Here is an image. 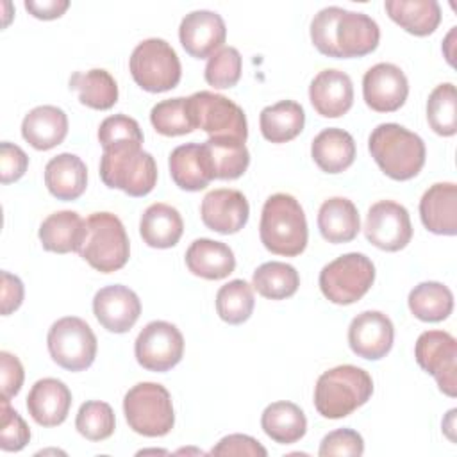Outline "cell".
Listing matches in <instances>:
<instances>
[{
  "label": "cell",
  "instance_id": "obj_1",
  "mask_svg": "<svg viewBox=\"0 0 457 457\" xmlns=\"http://www.w3.org/2000/svg\"><path fill=\"white\" fill-rule=\"evenodd\" d=\"M311 39L323 55L336 59L362 57L378 46L380 29L364 12L330 5L314 14Z\"/></svg>",
  "mask_w": 457,
  "mask_h": 457
},
{
  "label": "cell",
  "instance_id": "obj_2",
  "mask_svg": "<svg viewBox=\"0 0 457 457\" xmlns=\"http://www.w3.org/2000/svg\"><path fill=\"white\" fill-rule=\"evenodd\" d=\"M261 243L275 255L295 257L307 246V220L298 200L287 193L266 198L259 223Z\"/></svg>",
  "mask_w": 457,
  "mask_h": 457
},
{
  "label": "cell",
  "instance_id": "obj_3",
  "mask_svg": "<svg viewBox=\"0 0 457 457\" xmlns=\"http://www.w3.org/2000/svg\"><path fill=\"white\" fill-rule=\"evenodd\" d=\"M368 148L377 166L393 180H409L425 164L423 139L398 123L377 125L370 134Z\"/></svg>",
  "mask_w": 457,
  "mask_h": 457
},
{
  "label": "cell",
  "instance_id": "obj_4",
  "mask_svg": "<svg viewBox=\"0 0 457 457\" xmlns=\"http://www.w3.org/2000/svg\"><path fill=\"white\" fill-rule=\"evenodd\" d=\"M373 393L370 373L353 364H341L320 375L314 387V407L328 420H339L364 405Z\"/></svg>",
  "mask_w": 457,
  "mask_h": 457
},
{
  "label": "cell",
  "instance_id": "obj_5",
  "mask_svg": "<svg viewBox=\"0 0 457 457\" xmlns=\"http://www.w3.org/2000/svg\"><path fill=\"white\" fill-rule=\"evenodd\" d=\"M79 255L100 273L123 268L130 255V245L121 220L112 212H93L86 220Z\"/></svg>",
  "mask_w": 457,
  "mask_h": 457
},
{
  "label": "cell",
  "instance_id": "obj_6",
  "mask_svg": "<svg viewBox=\"0 0 457 457\" xmlns=\"http://www.w3.org/2000/svg\"><path fill=\"white\" fill-rule=\"evenodd\" d=\"M100 179L107 187L129 196H145L157 184V164L141 146L105 150L100 159Z\"/></svg>",
  "mask_w": 457,
  "mask_h": 457
},
{
  "label": "cell",
  "instance_id": "obj_7",
  "mask_svg": "<svg viewBox=\"0 0 457 457\" xmlns=\"http://www.w3.org/2000/svg\"><path fill=\"white\" fill-rule=\"evenodd\" d=\"M129 427L146 437L166 436L175 425L173 403L168 389L157 382H139L123 398Z\"/></svg>",
  "mask_w": 457,
  "mask_h": 457
},
{
  "label": "cell",
  "instance_id": "obj_8",
  "mask_svg": "<svg viewBox=\"0 0 457 457\" xmlns=\"http://www.w3.org/2000/svg\"><path fill=\"white\" fill-rule=\"evenodd\" d=\"M375 280L371 259L359 252L336 257L320 271V289L323 296L337 305H350L361 300Z\"/></svg>",
  "mask_w": 457,
  "mask_h": 457
},
{
  "label": "cell",
  "instance_id": "obj_9",
  "mask_svg": "<svg viewBox=\"0 0 457 457\" xmlns=\"http://www.w3.org/2000/svg\"><path fill=\"white\" fill-rule=\"evenodd\" d=\"M129 68L136 84L150 93L173 89L182 75L177 52L161 37L141 41L130 54Z\"/></svg>",
  "mask_w": 457,
  "mask_h": 457
},
{
  "label": "cell",
  "instance_id": "obj_10",
  "mask_svg": "<svg viewBox=\"0 0 457 457\" xmlns=\"http://www.w3.org/2000/svg\"><path fill=\"white\" fill-rule=\"evenodd\" d=\"M46 345L54 362L68 371H82L96 357V336L77 316H64L54 321L46 336Z\"/></svg>",
  "mask_w": 457,
  "mask_h": 457
},
{
  "label": "cell",
  "instance_id": "obj_11",
  "mask_svg": "<svg viewBox=\"0 0 457 457\" xmlns=\"http://www.w3.org/2000/svg\"><path fill=\"white\" fill-rule=\"evenodd\" d=\"M195 129H202L209 137H236L246 141L248 123L245 111L227 96L212 91H196L187 96Z\"/></svg>",
  "mask_w": 457,
  "mask_h": 457
},
{
  "label": "cell",
  "instance_id": "obj_12",
  "mask_svg": "<svg viewBox=\"0 0 457 457\" xmlns=\"http://www.w3.org/2000/svg\"><path fill=\"white\" fill-rule=\"evenodd\" d=\"M134 353L139 366L148 371H168L177 366L184 353V337L180 330L162 320L150 321L137 334Z\"/></svg>",
  "mask_w": 457,
  "mask_h": 457
},
{
  "label": "cell",
  "instance_id": "obj_13",
  "mask_svg": "<svg viewBox=\"0 0 457 457\" xmlns=\"http://www.w3.org/2000/svg\"><path fill=\"white\" fill-rule=\"evenodd\" d=\"M414 357L421 370L430 373L439 389L448 395H457V341L445 330H427L420 334Z\"/></svg>",
  "mask_w": 457,
  "mask_h": 457
},
{
  "label": "cell",
  "instance_id": "obj_14",
  "mask_svg": "<svg viewBox=\"0 0 457 457\" xmlns=\"http://www.w3.org/2000/svg\"><path fill=\"white\" fill-rule=\"evenodd\" d=\"M366 239L386 252H398L411 243L412 225L407 209L393 200H380L368 209Z\"/></svg>",
  "mask_w": 457,
  "mask_h": 457
},
{
  "label": "cell",
  "instance_id": "obj_15",
  "mask_svg": "<svg viewBox=\"0 0 457 457\" xmlns=\"http://www.w3.org/2000/svg\"><path fill=\"white\" fill-rule=\"evenodd\" d=\"M409 95L405 73L391 62L371 66L362 77V96L370 109L377 112L398 111Z\"/></svg>",
  "mask_w": 457,
  "mask_h": 457
},
{
  "label": "cell",
  "instance_id": "obj_16",
  "mask_svg": "<svg viewBox=\"0 0 457 457\" xmlns=\"http://www.w3.org/2000/svg\"><path fill=\"white\" fill-rule=\"evenodd\" d=\"M393 321L380 311H364L357 314L348 327V345L352 352L368 361L386 357L393 346Z\"/></svg>",
  "mask_w": 457,
  "mask_h": 457
},
{
  "label": "cell",
  "instance_id": "obj_17",
  "mask_svg": "<svg viewBox=\"0 0 457 457\" xmlns=\"http://www.w3.org/2000/svg\"><path fill=\"white\" fill-rule=\"evenodd\" d=\"M227 37L223 18L207 9L191 11L179 27V39L184 50L196 59H205L216 54Z\"/></svg>",
  "mask_w": 457,
  "mask_h": 457
},
{
  "label": "cell",
  "instance_id": "obj_18",
  "mask_svg": "<svg viewBox=\"0 0 457 457\" xmlns=\"http://www.w3.org/2000/svg\"><path fill=\"white\" fill-rule=\"evenodd\" d=\"M93 312L98 323L114 334L129 332L141 314L137 295L121 284L105 286L93 298Z\"/></svg>",
  "mask_w": 457,
  "mask_h": 457
},
{
  "label": "cell",
  "instance_id": "obj_19",
  "mask_svg": "<svg viewBox=\"0 0 457 457\" xmlns=\"http://www.w3.org/2000/svg\"><path fill=\"white\" fill-rule=\"evenodd\" d=\"M248 214V200L237 189H212L204 196L200 205L204 225L220 234L239 232L246 225Z\"/></svg>",
  "mask_w": 457,
  "mask_h": 457
},
{
  "label": "cell",
  "instance_id": "obj_20",
  "mask_svg": "<svg viewBox=\"0 0 457 457\" xmlns=\"http://www.w3.org/2000/svg\"><path fill=\"white\" fill-rule=\"evenodd\" d=\"M309 100L323 118H339L353 104V84L341 70H321L309 86Z\"/></svg>",
  "mask_w": 457,
  "mask_h": 457
},
{
  "label": "cell",
  "instance_id": "obj_21",
  "mask_svg": "<svg viewBox=\"0 0 457 457\" xmlns=\"http://www.w3.org/2000/svg\"><path fill=\"white\" fill-rule=\"evenodd\" d=\"M71 407V391L59 378L37 380L27 396V409L32 420L41 427L61 425Z\"/></svg>",
  "mask_w": 457,
  "mask_h": 457
},
{
  "label": "cell",
  "instance_id": "obj_22",
  "mask_svg": "<svg viewBox=\"0 0 457 457\" xmlns=\"http://www.w3.org/2000/svg\"><path fill=\"white\" fill-rule=\"evenodd\" d=\"M420 218L427 230L441 236L457 234V186L437 182L420 200Z\"/></svg>",
  "mask_w": 457,
  "mask_h": 457
},
{
  "label": "cell",
  "instance_id": "obj_23",
  "mask_svg": "<svg viewBox=\"0 0 457 457\" xmlns=\"http://www.w3.org/2000/svg\"><path fill=\"white\" fill-rule=\"evenodd\" d=\"M200 150L204 164L212 179H237L250 164V152L245 141L236 137H209L200 145Z\"/></svg>",
  "mask_w": 457,
  "mask_h": 457
},
{
  "label": "cell",
  "instance_id": "obj_24",
  "mask_svg": "<svg viewBox=\"0 0 457 457\" xmlns=\"http://www.w3.org/2000/svg\"><path fill=\"white\" fill-rule=\"evenodd\" d=\"M66 134L68 116L55 105H37L21 121V136L36 150H50L61 145Z\"/></svg>",
  "mask_w": 457,
  "mask_h": 457
},
{
  "label": "cell",
  "instance_id": "obj_25",
  "mask_svg": "<svg viewBox=\"0 0 457 457\" xmlns=\"http://www.w3.org/2000/svg\"><path fill=\"white\" fill-rule=\"evenodd\" d=\"M45 184L57 200H77L87 186V168L75 154L64 152L45 166Z\"/></svg>",
  "mask_w": 457,
  "mask_h": 457
},
{
  "label": "cell",
  "instance_id": "obj_26",
  "mask_svg": "<svg viewBox=\"0 0 457 457\" xmlns=\"http://www.w3.org/2000/svg\"><path fill=\"white\" fill-rule=\"evenodd\" d=\"M187 270L207 280L228 277L236 268V257L228 245L207 237L195 239L186 252Z\"/></svg>",
  "mask_w": 457,
  "mask_h": 457
},
{
  "label": "cell",
  "instance_id": "obj_27",
  "mask_svg": "<svg viewBox=\"0 0 457 457\" xmlns=\"http://www.w3.org/2000/svg\"><path fill=\"white\" fill-rule=\"evenodd\" d=\"M318 228L328 243L339 245L352 241L361 230V218L352 200L332 196L318 211Z\"/></svg>",
  "mask_w": 457,
  "mask_h": 457
},
{
  "label": "cell",
  "instance_id": "obj_28",
  "mask_svg": "<svg viewBox=\"0 0 457 457\" xmlns=\"http://www.w3.org/2000/svg\"><path fill=\"white\" fill-rule=\"evenodd\" d=\"M311 155L325 173H341L355 159V141L350 132L328 127L312 139Z\"/></svg>",
  "mask_w": 457,
  "mask_h": 457
},
{
  "label": "cell",
  "instance_id": "obj_29",
  "mask_svg": "<svg viewBox=\"0 0 457 457\" xmlns=\"http://www.w3.org/2000/svg\"><path fill=\"white\" fill-rule=\"evenodd\" d=\"M184 232L180 212L162 202L152 204L145 209L139 221V234L152 248H171L179 243Z\"/></svg>",
  "mask_w": 457,
  "mask_h": 457
},
{
  "label": "cell",
  "instance_id": "obj_30",
  "mask_svg": "<svg viewBox=\"0 0 457 457\" xmlns=\"http://www.w3.org/2000/svg\"><path fill=\"white\" fill-rule=\"evenodd\" d=\"M86 220L75 211H57L46 216L39 227V241L45 250L55 253L79 252Z\"/></svg>",
  "mask_w": 457,
  "mask_h": 457
},
{
  "label": "cell",
  "instance_id": "obj_31",
  "mask_svg": "<svg viewBox=\"0 0 457 457\" xmlns=\"http://www.w3.org/2000/svg\"><path fill=\"white\" fill-rule=\"evenodd\" d=\"M264 434L278 445H291L300 441L307 430V418L303 411L293 402H273L261 416Z\"/></svg>",
  "mask_w": 457,
  "mask_h": 457
},
{
  "label": "cell",
  "instance_id": "obj_32",
  "mask_svg": "<svg viewBox=\"0 0 457 457\" xmlns=\"http://www.w3.org/2000/svg\"><path fill=\"white\" fill-rule=\"evenodd\" d=\"M384 7L395 23L414 36L432 34L441 21L436 0H386Z\"/></svg>",
  "mask_w": 457,
  "mask_h": 457
},
{
  "label": "cell",
  "instance_id": "obj_33",
  "mask_svg": "<svg viewBox=\"0 0 457 457\" xmlns=\"http://www.w3.org/2000/svg\"><path fill=\"white\" fill-rule=\"evenodd\" d=\"M259 125L264 139L271 143H287L303 130L305 112L298 102L280 100L261 111Z\"/></svg>",
  "mask_w": 457,
  "mask_h": 457
},
{
  "label": "cell",
  "instance_id": "obj_34",
  "mask_svg": "<svg viewBox=\"0 0 457 457\" xmlns=\"http://www.w3.org/2000/svg\"><path fill=\"white\" fill-rule=\"evenodd\" d=\"M70 89L77 91L79 102L91 109L105 111L118 102V84L114 77L102 68L75 71L70 77Z\"/></svg>",
  "mask_w": 457,
  "mask_h": 457
},
{
  "label": "cell",
  "instance_id": "obj_35",
  "mask_svg": "<svg viewBox=\"0 0 457 457\" xmlns=\"http://www.w3.org/2000/svg\"><path fill=\"white\" fill-rule=\"evenodd\" d=\"M168 166L173 182L184 191H200L212 180L204 164L200 145L196 143H186L173 148Z\"/></svg>",
  "mask_w": 457,
  "mask_h": 457
},
{
  "label": "cell",
  "instance_id": "obj_36",
  "mask_svg": "<svg viewBox=\"0 0 457 457\" xmlns=\"http://www.w3.org/2000/svg\"><path fill=\"white\" fill-rule=\"evenodd\" d=\"M411 312L421 321H443L453 311V295L441 282H421L411 289L407 298Z\"/></svg>",
  "mask_w": 457,
  "mask_h": 457
},
{
  "label": "cell",
  "instance_id": "obj_37",
  "mask_svg": "<svg viewBox=\"0 0 457 457\" xmlns=\"http://www.w3.org/2000/svg\"><path fill=\"white\" fill-rule=\"evenodd\" d=\"M300 286V275L295 266L280 261H270L261 264L252 277V287L270 300H284L296 293Z\"/></svg>",
  "mask_w": 457,
  "mask_h": 457
},
{
  "label": "cell",
  "instance_id": "obj_38",
  "mask_svg": "<svg viewBox=\"0 0 457 457\" xmlns=\"http://www.w3.org/2000/svg\"><path fill=\"white\" fill-rule=\"evenodd\" d=\"M253 305V287L243 278L227 282L216 293L218 316L230 325H239L246 321L252 316Z\"/></svg>",
  "mask_w": 457,
  "mask_h": 457
},
{
  "label": "cell",
  "instance_id": "obj_39",
  "mask_svg": "<svg viewBox=\"0 0 457 457\" xmlns=\"http://www.w3.org/2000/svg\"><path fill=\"white\" fill-rule=\"evenodd\" d=\"M427 120L430 129L439 136H453L457 132V93L452 82L439 84L427 100Z\"/></svg>",
  "mask_w": 457,
  "mask_h": 457
},
{
  "label": "cell",
  "instance_id": "obj_40",
  "mask_svg": "<svg viewBox=\"0 0 457 457\" xmlns=\"http://www.w3.org/2000/svg\"><path fill=\"white\" fill-rule=\"evenodd\" d=\"M150 121L162 136H184L195 130L186 96L168 98L155 104L150 111Z\"/></svg>",
  "mask_w": 457,
  "mask_h": 457
},
{
  "label": "cell",
  "instance_id": "obj_41",
  "mask_svg": "<svg viewBox=\"0 0 457 457\" xmlns=\"http://www.w3.org/2000/svg\"><path fill=\"white\" fill-rule=\"evenodd\" d=\"M116 418L112 407L100 400L84 402L75 418V428L89 441H104L112 436Z\"/></svg>",
  "mask_w": 457,
  "mask_h": 457
},
{
  "label": "cell",
  "instance_id": "obj_42",
  "mask_svg": "<svg viewBox=\"0 0 457 457\" xmlns=\"http://www.w3.org/2000/svg\"><path fill=\"white\" fill-rule=\"evenodd\" d=\"M98 141L104 152L123 146H141L143 132L134 118L127 114H114L100 123Z\"/></svg>",
  "mask_w": 457,
  "mask_h": 457
},
{
  "label": "cell",
  "instance_id": "obj_43",
  "mask_svg": "<svg viewBox=\"0 0 457 457\" xmlns=\"http://www.w3.org/2000/svg\"><path fill=\"white\" fill-rule=\"evenodd\" d=\"M241 54L234 46H221L212 54L205 64L204 77L209 86L216 89H227L237 84L241 79Z\"/></svg>",
  "mask_w": 457,
  "mask_h": 457
},
{
  "label": "cell",
  "instance_id": "obj_44",
  "mask_svg": "<svg viewBox=\"0 0 457 457\" xmlns=\"http://www.w3.org/2000/svg\"><path fill=\"white\" fill-rule=\"evenodd\" d=\"M0 414V448L4 452H20L30 441V430L25 420L4 398Z\"/></svg>",
  "mask_w": 457,
  "mask_h": 457
},
{
  "label": "cell",
  "instance_id": "obj_45",
  "mask_svg": "<svg viewBox=\"0 0 457 457\" xmlns=\"http://www.w3.org/2000/svg\"><path fill=\"white\" fill-rule=\"evenodd\" d=\"M364 453V441L357 430L352 428H337L328 432L321 443L318 455L332 457V455H350L359 457Z\"/></svg>",
  "mask_w": 457,
  "mask_h": 457
},
{
  "label": "cell",
  "instance_id": "obj_46",
  "mask_svg": "<svg viewBox=\"0 0 457 457\" xmlns=\"http://www.w3.org/2000/svg\"><path fill=\"white\" fill-rule=\"evenodd\" d=\"M29 166V155L14 143L2 141L0 145V177L2 184H11L21 179Z\"/></svg>",
  "mask_w": 457,
  "mask_h": 457
},
{
  "label": "cell",
  "instance_id": "obj_47",
  "mask_svg": "<svg viewBox=\"0 0 457 457\" xmlns=\"http://www.w3.org/2000/svg\"><path fill=\"white\" fill-rule=\"evenodd\" d=\"M211 455H246V457H266V448L246 434H230L212 446Z\"/></svg>",
  "mask_w": 457,
  "mask_h": 457
},
{
  "label": "cell",
  "instance_id": "obj_48",
  "mask_svg": "<svg viewBox=\"0 0 457 457\" xmlns=\"http://www.w3.org/2000/svg\"><path fill=\"white\" fill-rule=\"evenodd\" d=\"M23 377L25 373L20 359L9 352H0V384L4 400H11L20 393Z\"/></svg>",
  "mask_w": 457,
  "mask_h": 457
},
{
  "label": "cell",
  "instance_id": "obj_49",
  "mask_svg": "<svg viewBox=\"0 0 457 457\" xmlns=\"http://www.w3.org/2000/svg\"><path fill=\"white\" fill-rule=\"evenodd\" d=\"M23 282L9 273L2 271V314L7 316L16 311L23 302Z\"/></svg>",
  "mask_w": 457,
  "mask_h": 457
},
{
  "label": "cell",
  "instance_id": "obj_50",
  "mask_svg": "<svg viewBox=\"0 0 457 457\" xmlns=\"http://www.w3.org/2000/svg\"><path fill=\"white\" fill-rule=\"evenodd\" d=\"M70 7L68 0H25V9L39 20H55Z\"/></svg>",
  "mask_w": 457,
  "mask_h": 457
},
{
  "label": "cell",
  "instance_id": "obj_51",
  "mask_svg": "<svg viewBox=\"0 0 457 457\" xmlns=\"http://www.w3.org/2000/svg\"><path fill=\"white\" fill-rule=\"evenodd\" d=\"M139 453H166V452L164 450H143Z\"/></svg>",
  "mask_w": 457,
  "mask_h": 457
}]
</instances>
